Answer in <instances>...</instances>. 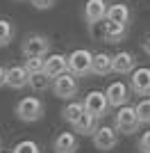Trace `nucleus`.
<instances>
[{
    "label": "nucleus",
    "mask_w": 150,
    "mask_h": 153,
    "mask_svg": "<svg viewBox=\"0 0 150 153\" xmlns=\"http://www.w3.org/2000/svg\"><path fill=\"white\" fill-rule=\"evenodd\" d=\"M77 91H80V78L71 71H64L62 76H57L52 80V94L62 101H73Z\"/></svg>",
    "instance_id": "obj_3"
},
{
    "label": "nucleus",
    "mask_w": 150,
    "mask_h": 153,
    "mask_svg": "<svg viewBox=\"0 0 150 153\" xmlns=\"http://www.w3.org/2000/svg\"><path fill=\"white\" fill-rule=\"evenodd\" d=\"M16 117H18L21 121H25V123H34V121H39L41 117H43V112H46V105H43V101L41 98H37V96H23L18 103H16Z\"/></svg>",
    "instance_id": "obj_1"
},
{
    "label": "nucleus",
    "mask_w": 150,
    "mask_h": 153,
    "mask_svg": "<svg viewBox=\"0 0 150 153\" xmlns=\"http://www.w3.org/2000/svg\"><path fill=\"white\" fill-rule=\"evenodd\" d=\"M105 96H107L109 108H121V105H127V101H130V87H125V82L116 80V82H112L109 87H107Z\"/></svg>",
    "instance_id": "obj_9"
},
{
    "label": "nucleus",
    "mask_w": 150,
    "mask_h": 153,
    "mask_svg": "<svg viewBox=\"0 0 150 153\" xmlns=\"http://www.w3.org/2000/svg\"><path fill=\"white\" fill-rule=\"evenodd\" d=\"M82 114H84V103H80V101H68L62 110V119L66 123H71V126H73Z\"/></svg>",
    "instance_id": "obj_19"
},
{
    "label": "nucleus",
    "mask_w": 150,
    "mask_h": 153,
    "mask_svg": "<svg viewBox=\"0 0 150 153\" xmlns=\"http://www.w3.org/2000/svg\"><path fill=\"white\" fill-rule=\"evenodd\" d=\"M118 130L114 126H98L96 128V133L91 135L93 137V146L98 149V151H112V149H116V144H118Z\"/></svg>",
    "instance_id": "obj_6"
},
{
    "label": "nucleus",
    "mask_w": 150,
    "mask_h": 153,
    "mask_svg": "<svg viewBox=\"0 0 150 153\" xmlns=\"http://www.w3.org/2000/svg\"><path fill=\"white\" fill-rule=\"evenodd\" d=\"M102 37H105V41H109V44H121V41L127 37V25L107 19L105 30H102Z\"/></svg>",
    "instance_id": "obj_15"
},
{
    "label": "nucleus",
    "mask_w": 150,
    "mask_h": 153,
    "mask_svg": "<svg viewBox=\"0 0 150 153\" xmlns=\"http://www.w3.org/2000/svg\"><path fill=\"white\" fill-rule=\"evenodd\" d=\"M139 149H141L143 153H150V130L143 133V137L139 140Z\"/></svg>",
    "instance_id": "obj_26"
},
{
    "label": "nucleus",
    "mask_w": 150,
    "mask_h": 153,
    "mask_svg": "<svg viewBox=\"0 0 150 153\" xmlns=\"http://www.w3.org/2000/svg\"><path fill=\"white\" fill-rule=\"evenodd\" d=\"M30 5L34 9H50V7L55 5V0H30Z\"/></svg>",
    "instance_id": "obj_25"
},
{
    "label": "nucleus",
    "mask_w": 150,
    "mask_h": 153,
    "mask_svg": "<svg viewBox=\"0 0 150 153\" xmlns=\"http://www.w3.org/2000/svg\"><path fill=\"white\" fill-rule=\"evenodd\" d=\"M30 85V73L23 66H7V87L9 89H25Z\"/></svg>",
    "instance_id": "obj_13"
},
{
    "label": "nucleus",
    "mask_w": 150,
    "mask_h": 153,
    "mask_svg": "<svg viewBox=\"0 0 150 153\" xmlns=\"http://www.w3.org/2000/svg\"><path fill=\"white\" fill-rule=\"evenodd\" d=\"M134 110H137V114H139V121H141V126L143 123H150V98H141V101L134 105Z\"/></svg>",
    "instance_id": "obj_22"
},
{
    "label": "nucleus",
    "mask_w": 150,
    "mask_h": 153,
    "mask_svg": "<svg viewBox=\"0 0 150 153\" xmlns=\"http://www.w3.org/2000/svg\"><path fill=\"white\" fill-rule=\"evenodd\" d=\"M114 128H116L121 135H134L139 128H141L137 110L130 108V105L116 108V112H114Z\"/></svg>",
    "instance_id": "obj_2"
},
{
    "label": "nucleus",
    "mask_w": 150,
    "mask_h": 153,
    "mask_svg": "<svg viewBox=\"0 0 150 153\" xmlns=\"http://www.w3.org/2000/svg\"><path fill=\"white\" fill-rule=\"evenodd\" d=\"M43 62H46V57H39V55L25 57V69H27L30 76H34V73H39V71H43Z\"/></svg>",
    "instance_id": "obj_23"
},
{
    "label": "nucleus",
    "mask_w": 150,
    "mask_h": 153,
    "mask_svg": "<svg viewBox=\"0 0 150 153\" xmlns=\"http://www.w3.org/2000/svg\"><path fill=\"white\" fill-rule=\"evenodd\" d=\"M107 19V2L105 0H87L84 2V21L89 27L98 25Z\"/></svg>",
    "instance_id": "obj_8"
},
{
    "label": "nucleus",
    "mask_w": 150,
    "mask_h": 153,
    "mask_svg": "<svg viewBox=\"0 0 150 153\" xmlns=\"http://www.w3.org/2000/svg\"><path fill=\"white\" fill-rule=\"evenodd\" d=\"M43 71L48 73L52 80L57 76H62L64 71H68V57L62 55V53H52V55H46V62H43Z\"/></svg>",
    "instance_id": "obj_12"
},
{
    "label": "nucleus",
    "mask_w": 150,
    "mask_h": 153,
    "mask_svg": "<svg viewBox=\"0 0 150 153\" xmlns=\"http://www.w3.org/2000/svg\"><path fill=\"white\" fill-rule=\"evenodd\" d=\"M12 153H41V149H39L37 142H32V140H23L18 142L16 146H14Z\"/></svg>",
    "instance_id": "obj_24"
},
{
    "label": "nucleus",
    "mask_w": 150,
    "mask_h": 153,
    "mask_svg": "<svg viewBox=\"0 0 150 153\" xmlns=\"http://www.w3.org/2000/svg\"><path fill=\"white\" fill-rule=\"evenodd\" d=\"M130 89L134 91L137 96H150V69L141 66V69H134L132 71V78H130Z\"/></svg>",
    "instance_id": "obj_10"
},
{
    "label": "nucleus",
    "mask_w": 150,
    "mask_h": 153,
    "mask_svg": "<svg viewBox=\"0 0 150 153\" xmlns=\"http://www.w3.org/2000/svg\"><path fill=\"white\" fill-rule=\"evenodd\" d=\"M21 53H23V57H46L50 53V39L46 34H27L21 46Z\"/></svg>",
    "instance_id": "obj_5"
},
{
    "label": "nucleus",
    "mask_w": 150,
    "mask_h": 153,
    "mask_svg": "<svg viewBox=\"0 0 150 153\" xmlns=\"http://www.w3.org/2000/svg\"><path fill=\"white\" fill-rule=\"evenodd\" d=\"M141 46H143V53H146V55H150V34L143 39V44H141Z\"/></svg>",
    "instance_id": "obj_28"
},
{
    "label": "nucleus",
    "mask_w": 150,
    "mask_h": 153,
    "mask_svg": "<svg viewBox=\"0 0 150 153\" xmlns=\"http://www.w3.org/2000/svg\"><path fill=\"white\" fill-rule=\"evenodd\" d=\"M137 66V57L127 51H121L116 55H112V73H118V76H127L132 73Z\"/></svg>",
    "instance_id": "obj_11"
},
{
    "label": "nucleus",
    "mask_w": 150,
    "mask_h": 153,
    "mask_svg": "<svg viewBox=\"0 0 150 153\" xmlns=\"http://www.w3.org/2000/svg\"><path fill=\"white\" fill-rule=\"evenodd\" d=\"M91 73L93 76H107V73H112V55H107V53H96L93 55V64H91Z\"/></svg>",
    "instance_id": "obj_18"
},
{
    "label": "nucleus",
    "mask_w": 150,
    "mask_h": 153,
    "mask_svg": "<svg viewBox=\"0 0 150 153\" xmlns=\"http://www.w3.org/2000/svg\"><path fill=\"white\" fill-rule=\"evenodd\" d=\"M50 85H52V78L46 71H39L34 76H30V85L27 87H32L34 91H46V89H50Z\"/></svg>",
    "instance_id": "obj_20"
},
{
    "label": "nucleus",
    "mask_w": 150,
    "mask_h": 153,
    "mask_svg": "<svg viewBox=\"0 0 150 153\" xmlns=\"http://www.w3.org/2000/svg\"><path fill=\"white\" fill-rule=\"evenodd\" d=\"M107 19L127 25V23H130V19H132V12H130V7H127V5L116 2V5H109V7H107Z\"/></svg>",
    "instance_id": "obj_17"
},
{
    "label": "nucleus",
    "mask_w": 150,
    "mask_h": 153,
    "mask_svg": "<svg viewBox=\"0 0 150 153\" xmlns=\"http://www.w3.org/2000/svg\"><path fill=\"white\" fill-rule=\"evenodd\" d=\"M91 64H93V53L87 48H77L68 55V71L75 73L77 78H84L91 73Z\"/></svg>",
    "instance_id": "obj_4"
},
{
    "label": "nucleus",
    "mask_w": 150,
    "mask_h": 153,
    "mask_svg": "<svg viewBox=\"0 0 150 153\" xmlns=\"http://www.w3.org/2000/svg\"><path fill=\"white\" fill-rule=\"evenodd\" d=\"M14 34H16L14 23H12V21H7V19H0V48H5V46L12 44Z\"/></svg>",
    "instance_id": "obj_21"
},
{
    "label": "nucleus",
    "mask_w": 150,
    "mask_h": 153,
    "mask_svg": "<svg viewBox=\"0 0 150 153\" xmlns=\"http://www.w3.org/2000/svg\"><path fill=\"white\" fill-rule=\"evenodd\" d=\"M0 87H7V66L0 64Z\"/></svg>",
    "instance_id": "obj_27"
},
{
    "label": "nucleus",
    "mask_w": 150,
    "mask_h": 153,
    "mask_svg": "<svg viewBox=\"0 0 150 153\" xmlns=\"http://www.w3.org/2000/svg\"><path fill=\"white\" fill-rule=\"evenodd\" d=\"M96 128H98V119H96L91 112H87V110H84V114H82L80 119L73 123V130H75L77 135H84V137L93 135V133H96Z\"/></svg>",
    "instance_id": "obj_16"
},
{
    "label": "nucleus",
    "mask_w": 150,
    "mask_h": 153,
    "mask_svg": "<svg viewBox=\"0 0 150 153\" xmlns=\"http://www.w3.org/2000/svg\"><path fill=\"white\" fill-rule=\"evenodd\" d=\"M80 149V142H77V135L73 133H59L52 142V151L55 153H75Z\"/></svg>",
    "instance_id": "obj_14"
},
{
    "label": "nucleus",
    "mask_w": 150,
    "mask_h": 153,
    "mask_svg": "<svg viewBox=\"0 0 150 153\" xmlns=\"http://www.w3.org/2000/svg\"><path fill=\"white\" fill-rule=\"evenodd\" d=\"M82 103H84V110L91 112L96 119H102V117H107V112H109V103H107L105 91H98V89L89 91Z\"/></svg>",
    "instance_id": "obj_7"
}]
</instances>
